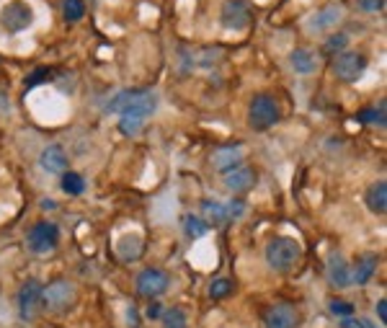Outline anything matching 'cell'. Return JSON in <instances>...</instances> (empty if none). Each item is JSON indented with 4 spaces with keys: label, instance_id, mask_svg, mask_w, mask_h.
Returning <instances> with one entry per match:
<instances>
[{
    "label": "cell",
    "instance_id": "obj_1",
    "mask_svg": "<svg viewBox=\"0 0 387 328\" xmlns=\"http://www.w3.org/2000/svg\"><path fill=\"white\" fill-rule=\"evenodd\" d=\"M108 111H119V114H132L140 119L147 116L158 109V93L152 91H122L119 96H114V101L108 104Z\"/></svg>",
    "mask_w": 387,
    "mask_h": 328
},
{
    "label": "cell",
    "instance_id": "obj_2",
    "mask_svg": "<svg viewBox=\"0 0 387 328\" xmlns=\"http://www.w3.org/2000/svg\"><path fill=\"white\" fill-rule=\"evenodd\" d=\"M300 256H302L300 243L289 236H276L269 241V246H266V264L276 271L294 269V264L300 261Z\"/></svg>",
    "mask_w": 387,
    "mask_h": 328
},
{
    "label": "cell",
    "instance_id": "obj_3",
    "mask_svg": "<svg viewBox=\"0 0 387 328\" xmlns=\"http://www.w3.org/2000/svg\"><path fill=\"white\" fill-rule=\"evenodd\" d=\"M248 121H251L253 129H269L279 121V106L274 96L269 93H258L253 96L251 106H248Z\"/></svg>",
    "mask_w": 387,
    "mask_h": 328
},
{
    "label": "cell",
    "instance_id": "obj_4",
    "mask_svg": "<svg viewBox=\"0 0 387 328\" xmlns=\"http://www.w3.org/2000/svg\"><path fill=\"white\" fill-rule=\"evenodd\" d=\"M0 23H3L6 31L18 34V31L29 29L31 23H34V11H31V6L23 3V0H11V3L0 11Z\"/></svg>",
    "mask_w": 387,
    "mask_h": 328
},
{
    "label": "cell",
    "instance_id": "obj_5",
    "mask_svg": "<svg viewBox=\"0 0 387 328\" xmlns=\"http://www.w3.org/2000/svg\"><path fill=\"white\" fill-rule=\"evenodd\" d=\"M220 18H223L225 29L243 31L253 18V8L248 0H225L223 11H220Z\"/></svg>",
    "mask_w": 387,
    "mask_h": 328
},
{
    "label": "cell",
    "instance_id": "obj_6",
    "mask_svg": "<svg viewBox=\"0 0 387 328\" xmlns=\"http://www.w3.org/2000/svg\"><path fill=\"white\" fill-rule=\"evenodd\" d=\"M60 241V230L55 222H36L29 230V248L34 253H50Z\"/></svg>",
    "mask_w": 387,
    "mask_h": 328
},
{
    "label": "cell",
    "instance_id": "obj_7",
    "mask_svg": "<svg viewBox=\"0 0 387 328\" xmlns=\"http://www.w3.org/2000/svg\"><path fill=\"white\" fill-rule=\"evenodd\" d=\"M42 302L50 310H67V307L75 302V287L70 282H64V279H57V282H52L42 295Z\"/></svg>",
    "mask_w": 387,
    "mask_h": 328
},
{
    "label": "cell",
    "instance_id": "obj_8",
    "mask_svg": "<svg viewBox=\"0 0 387 328\" xmlns=\"http://www.w3.org/2000/svg\"><path fill=\"white\" fill-rule=\"evenodd\" d=\"M364 67H366L364 55H357V52H344V55H338L336 62H333V72H336L341 80H346V83H354V80L361 78Z\"/></svg>",
    "mask_w": 387,
    "mask_h": 328
},
{
    "label": "cell",
    "instance_id": "obj_9",
    "mask_svg": "<svg viewBox=\"0 0 387 328\" xmlns=\"http://www.w3.org/2000/svg\"><path fill=\"white\" fill-rule=\"evenodd\" d=\"M42 295H44V287L36 282V279H26L18 293V313H21L23 321H31L36 315V307L42 302Z\"/></svg>",
    "mask_w": 387,
    "mask_h": 328
},
{
    "label": "cell",
    "instance_id": "obj_10",
    "mask_svg": "<svg viewBox=\"0 0 387 328\" xmlns=\"http://www.w3.org/2000/svg\"><path fill=\"white\" fill-rule=\"evenodd\" d=\"M171 285V277L160 269H145L140 277H137V290L145 297H160V295L168 290Z\"/></svg>",
    "mask_w": 387,
    "mask_h": 328
},
{
    "label": "cell",
    "instance_id": "obj_11",
    "mask_svg": "<svg viewBox=\"0 0 387 328\" xmlns=\"http://www.w3.org/2000/svg\"><path fill=\"white\" fill-rule=\"evenodd\" d=\"M266 328H294L297 326V310L292 305H274L264 315Z\"/></svg>",
    "mask_w": 387,
    "mask_h": 328
},
{
    "label": "cell",
    "instance_id": "obj_12",
    "mask_svg": "<svg viewBox=\"0 0 387 328\" xmlns=\"http://www.w3.org/2000/svg\"><path fill=\"white\" fill-rule=\"evenodd\" d=\"M289 65H292L294 72H300V75H310V72H315L320 67V58H318V52L313 50H294L289 55Z\"/></svg>",
    "mask_w": 387,
    "mask_h": 328
},
{
    "label": "cell",
    "instance_id": "obj_13",
    "mask_svg": "<svg viewBox=\"0 0 387 328\" xmlns=\"http://www.w3.org/2000/svg\"><path fill=\"white\" fill-rule=\"evenodd\" d=\"M253 184H256V173L251 168H245V165H237V168L225 173V186L230 192H248Z\"/></svg>",
    "mask_w": 387,
    "mask_h": 328
},
{
    "label": "cell",
    "instance_id": "obj_14",
    "mask_svg": "<svg viewBox=\"0 0 387 328\" xmlns=\"http://www.w3.org/2000/svg\"><path fill=\"white\" fill-rule=\"evenodd\" d=\"M243 163V148L240 145H228V148H220L215 153V168L217 171H232L237 165Z\"/></svg>",
    "mask_w": 387,
    "mask_h": 328
},
{
    "label": "cell",
    "instance_id": "obj_15",
    "mask_svg": "<svg viewBox=\"0 0 387 328\" xmlns=\"http://www.w3.org/2000/svg\"><path fill=\"white\" fill-rule=\"evenodd\" d=\"M328 282L333 287H349L352 285V271H349V264L341 253H333L328 261Z\"/></svg>",
    "mask_w": 387,
    "mask_h": 328
},
{
    "label": "cell",
    "instance_id": "obj_16",
    "mask_svg": "<svg viewBox=\"0 0 387 328\" xmlns=\"http://www.w3.org/2000/svg\"><path fill=\"white\" fill-rule=\"evenodd\" d=\"M39 165H42L47 173H60L64 171V165H67V155H64V150L60 148V145H50V148L42 150Z\"/></svg>",
    "mask_w": 387,
    "mask_h": 328
},
{
    "label": "cell",
    "instance_id": "obj_17",
    "mask_svg": "<svg viewBox=\"0 0 387 328\" xmlns=\"http://www.w3.org/2000/svg\"><path fill=\"white\" fill-rule=\"evenodd\" d=\"M366 207L372 209L374 214H382L387 209V184L385 181H377V184H372L369 189H366Z\"/></svg>",
    "mask_w": 387,
    "mask_h": 328
},
{
    "label": "cell",
    "instance_id": "obj_18",
    "mask_svg": "<svg viewBox=\"0 0 387 328\" xmlns=\"http://www.w3.org/2000/svg\"><path fill=\"white\" fill-rule=\"evenodd\" d=\"M341 18V8L336 6H328V8H322V11H318L315 16H313V21L308 23V29L310 31H322V29H330L333 23Z\"/></svg>",
    "mask_w": 387,
    "mask_h": 328
},
{
    "label": "cell",
    "instance_id": "obj_19",
    "mask_svg": "<svg viewBox=\"0 0 387 328\" xmlns=\"http://www.w3.org/2000/svg\"><path fill=\"white\" fill-rule=\"evenodd\" d=\"M374 269H377V256H374V253H364V256L357 261V271L352 274V282H357V285H364V282H369V279H372Z\"/></svg>",
    "mask_w": 387,
    "mask_h": 328
},
{
    "label": "cell",
    "instance_id": "obj_20",
    "mask_svg": "<svg viewBox=\"0 0 387 328\" xmlns=\"http://www.w3.org/2000/svg\"><path fill=\"white\" fill-rule=\"evenodd\" d=\"M116 251H119V256L124 258V261H135V258H140V253H142V238L140 236H124L122 241H119V246H116Z\"/></svg>",
    "mask_w": 387,
    "mask_h": 328
},
{
    "label": "cell",
    "instance_id": "obj_21",
    "mask_svg": "<svg viewBox=\"0 0 387 328\" xmlns=\"http://www.w3.org/2000/svg\"><path fill=\"white\" fill-rule=\"evenodd\" d=\"M184 230H186L189 238H201L209 233V225L204 220H199V217H194V214H189L186 220H184Z\"/></svg>",
    "mask_w": 387,
    "mask_h": 328
},
{
    "label": "cell",
    "instance_id": "obj_22",
    "mask_svg": "<svg viewBox=\"0 0 387 328\" xmlns=\"http://www.w3.org/2000/svg\"><path fill=\"white\" fill-rule=\"evenodd\" d=\"M62 192L64 194H72V197H78V194L86 192L83 176H78V173H64V176H62Z\"/></svg>",
    "mask_w": 387,
    "mask_h": 328
},
{
    "label": "cell",
    "instance_id": "obj_23",
    "mask_svg": "<svg viewBox=\"0 0 387 328\" xmlns=\"http://www.w3.org/2000/svg\"><path fill=\"white\" fill-rule=\"evenodd\" d=\"M201 207H204V214H207V217L212 222H225V220H230L228 207H225V204H220V202H204Z\"/></svg>",
    "mask_w": 387,
    "mask_h": 328
},
{
    "label": "cell",
    "instance_id": "obj_24",
    "mask_svg": "<svg viewBox=\"0 0 387 328\" xmlns=\"http://www.w3.org/2000/svg\"><path fill=\"white\" fill-rule=\"evenodd\" d=\"M142 127H145V119H140V116L122 114V119H119V129H122L124 135H129V137H135Z\"/></svg>",
    "mask_w": 387,
    "mask_h": 328
},
{
    "label": "cell",
    "instance_id": "obj_25",
    "mask_svg": "<svg viewBox=\"0 0 387 328\" xmlns=\"http://www.w3.org/2000/svg\"><path fill=\"white\" fill-rule=\"evenodd\" d=\"M163 326L165 328H186V313H184L181 307H171V310L163 315Z\"/></svg>",
    "mask_w": 387,
    "mask_h": 328
},
{
    "label": "cell",
    "instance_id": "obj_26",
    "mask_svg": "<svg viewBox=\"0 0 387 328\" xmlns=\"http://www.w3.org/2000/svg\"><path fill=\"white\" fill-rule=\"evenodd\" d=\"M86 13V3L83 0H64V18L67 21H80Z\"/></svg>",
    "mask_w": 387,
    "mask_h": 328
},
{
    "label": "cell",
    "instance_id": "obj_27",
    "mask_svg": "<svg viewBox=\"0 0 387 328\" xmlns=\"http://www.w3.org/2000/svg\"><path fill=\"white\" fill-rule=\"evenodd\" d=\"M359 119L364 121V124H380L385 127V104H380V109H364Z\"/></svg>",
    "mask_w": 387,
    "mask_h": 328
},
{
    "label": "cell",
    "instance_id": "obj_28",
    "mask_svg": "<svg viewBox=\"0 0 387 328\" xmlns=\"http://www.w3.org/2000/svg\"><path fill=\"white\" fill-rule=\"evenodd\" d=\"M230 293H232V282H230V279H217V282H212V287H209L212 300H223L228 297Z\"/></svg>",
    "mask_w": 387,
    "mask_h": 328
},
{
    "label": "cell",
    "instance_id": "obj_29",
    "mask_svg": "<svg viewBox=\"0 0 387 328\" xmlns=\"http://www.w3.org/2000/svg\"><path fill=\"white\" fill-rule=\"evenodd\" d=\"M330 313L333 315H341V318H352L354 315V305L346 302V300H330Z\"/></svg>",
    "mask_w": 387,
    "mask_h": 328
},
{
    "label": "cell",
    "instance_id": "obj_30",
    "mask_svg": "<svg viewBox=\"0 0 387 328\" xmlns=\"http://www.w3.org/2000/svg\"><path fill=\"white\" fill-rule=\"evenodd\" d=\"M346 44H349V36H346V34H333L328 42H325V52H330V55H333V52H341Z\"/></svg>",
    "mask_w": 387,
    "mask_h": 328
},
{
    "label": "cell",
    "instance_id": "obj_31",
    "mask_svg": "<svg viewBox=\"0 0 387 328\" xmlns=\"http://www.w3.org/2000/svg\"><path fill=\"white\" fill-rule=\"evenodd\" d=\"M47 75H50L47 70H36L34 75L26 80V91H29V88H34V86H39V83H42V78H47Z\"/></svg>",
    "mask_w": 387,
    "mask_h": 328
},
{
    "label": "cell",
    "instance_id": "obj_32",
    "mask_svg": "<svg viewBox=\"0 0 387 328\" xmlns=\"http://www.w3.org/2000/svg\"><path fill=\"white\" fill-rule=\"evenodd\" d=\"M377 315H380V321H382V326L387 323V300L382 297L380 302H377Z\"/></svg>",
    "mask_w": 387,
    "mask_h": 328
},
{
    "label": "cell",
    "instance_id": "obj_33",
    "mask_svg": "<svg viewBox=\"0 0 387 328\" xmlns=\"http://www.w3.org/2000/svg\"><path fill=\"white\" fill-rule=\"evenodd\" d=\"M361 8H366V11H380L382 0H361Z\"/></svg>",
    "mask_w": 387,
    "mask_h": 328
},
{
    "label": "cell",
    "instance_id": "obj_34",
    "mask_svg": "<svg viewBox=\"0 0 387 328\" xmlns=\"http://www.w3.org/2000/svg\"><path fill=\"white\" fill-rule=\"evenodd\" d=\"M341 328H361V321H354V318H344Z\"/></svg>",
    "mask_w": 387,
    "mask_h": 328
},
{
    "label": "cell",
    "instance_id": "obj_35",
    "mask_svg": "<svg viewBox=\"0 0 387 328\" xmlns=\"http://www.w3.org/2000/svg\"><path fill=\"white\" fill-rule=\"evenodd\" d=\"M158 307H160V305H150V310H147V315H150V318H158V315H160Z\"/></svg>",
    "mask_w": 387,
    "mask_h": 328
},
{
    "label": "cell",
    "instance_id": "obj_36",
    "mask_svg": "<svg viewBox=\"0 0 387 328\" xmlns=\"http://www.w3.org/2000/svg\"><path fill=\"white\" fill-rule=\"evenodd\" d=\"M42 207H44V209H55V202H52V199H44V202H42Z\"/></svg>",
    "mask_w": 387,
    "mask_h": 328
}]
</instances>
